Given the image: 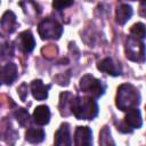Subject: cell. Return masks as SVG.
<instances>
[{
	"instance_id": "cell-1",
	"label": "cell",
	"mask_w": 146,
	"mask_h": 146,
	"mask_svg": "<svg viewBox=\"0 0 146 146\" xmlns=\"http://www.w3.org/2000/svg\"><path fill=\"white\" fill-rule=\"evenodd\" d=\"M140 103V95L138 90L130 83H124L117 88L116 106L121 111H129L135 108Z\"/></svg>"
},
{
	"instance_id": "cell-2",
	"label": "cell",
	"mask_w": 146,
	"mask_h": 146,
	"mask_svg": "<svg viewBox=\"0 0 146 146\" xmlns=\"http://www.w3.org/2000/svg\"><path fill=\"white\" fill-rule=\"evenodd\" d=\"M72 114L79 120H91L98 113L97 103L91 97H74L72 107Z\"/></svg>"
},
{
	"instance_id": "cell-18",
	"label": "cell",
	"mask_w": 146,
	"mask_h": 146,
	"mask_svg": "<svg viewBox=\"0 0 146 146\" xmlns=\"http://www.w3.org/2000/svg\"><path fill=\"white\" fill-rule=\"evenodd\" d=\"M99 146H115L111 131L107 127H104L99 132Z\"/></svg>"
},
{
	"instance_id": "cell-5",
	"label": "cell",
	"mask_w": 146,
	"mask_h": 146,
	"mask_svg": "<svg viewBox=\"0 0 146 146\" xmlns=\"http://www.w3.org/2000/svg\"><path fill=\"white\" fill-rule=\"evenodd\" d=\"M125 56L133 62L145 60V46L139 39L129 36L125 41Z\"/></svg>"
},
{
	"instance_id": "cell-12",
	"label": "cell",
	"mask_w": 146,
	"mask_h": 146,
	"mask_svg": "<svg viewBox=\"0 0 146 146\" xmlns=\"http://www.w3.org/2000/svg\"><path fill=\"white\" fill-rule=\"evenodd\" d=\"M50 86H46L43 84V82L41 80H33L31 83V91L32 95L35 99L38 100H43L48 97V90H49Z\"/></svg>"
},
{
	"instance_id": "cell-3",
	"label": "cell",
	"mask_w": 146,
	"mask_h": 146,
	"mask_svg": "<svg viewBox=\"0 0 146 146\" xmlns=\"http://www.w3.org/2000/svg\"><path fill=\"white\" fill-rule=\"evenodd\" d=\"M80 89L83 92L90 95L91 98H99L105 91V84H103L100 80L94 78L92 75L86 74L80 80Z\"/></svg>"
},
{
	"instance_id": "cell-11",
	"label": "cell",
	"mask_w": 146,
	"mask_h": 146,
	"mask_svg": "<svg viewBox=\"0 0 146 146\" xmlns=\"http://www.w3.org/2000/svg\"><path fill=\"white\" fill-rule=\"evenodd\" d=\"M124 123H125L129 128H131V129H138V128H140L141 124H143L140 111H139L137 107L129 110V111L127 112V114H125Z\"/></svg>"
},
{
	"instance_id": "cell-14",
	"label": "cell",
	"mask_w": 146,
	"mask_h": 146,
	"mask_svg": "<svg viewBox=\"0 0 146 146\" xmlns=\"http://www.w3.org/2000/svg\"><path fill=\"white\" fill-rule=\"evenodd\" d=\"M132 16V8L128 3H121L115 11V21L117 24L123 25Z\"/></svg>"
},
{
	"instance_id": "cell-8",
	"label": "cell",
	"mask_w": 146,
	"mask_h": 146,
	"mask_svg": "<svg viewBox=\"0 0 146 146\" xmlns=\"http://www.w3.org/2000/svg\"><path fill=\"white\" fill-rule=\"evenodd\" d=\"M18 46H19V49L25 54H29L34 49L35 41H34V38L30 31H24L19 34Z\"/></svg>"
},
{
	"instance_id": "cell-10",
	"label": "cell",
	"mask_w": 146,
	"mask_h": 146,
	"mask_svg": "<svg viewBox=\"0 0 146 146\" xmlns=\"http://www.w3.org/2000/svg\"><path fill=\"white\" fill-rule=\"evenodd\" d=\"M17 78V66L14 63H7L1 70V82L3 84H11Z\"/></svg>"
},
{
	"instance_id": "cell-13",
	"label": "cell",
	"mask_w": 146,
	"mask_h": 146,
	"mask_svg": "<svg viewBox=\"0 0 146 146\" xmlns=\"http://www.w3.org/2000/svg\"><path fill=\"white\" fill-rule=\"evenodd\" d=\"M50 120V111L46 105H40L35 107L33 112V121L39 125H44Z\"/></svg>"
},
{
	"instance_id": "cell-17",
	"label": "cell",
	"mask_w": 146,
	"mask_h": 146,
	"mask_svg": "<svg viewBox=\"0 0 146 146\" xmlns=\"http://www.w3.org/2000/svg\"><path fill=\"white\" fill-rule=\"evenodd\" d=\"M44 131L40 128H29L25 133V139L32 144H39L44 139Z\"/></svg>"
},
{
	"instance_id": "cell-21",
	"label": "cell",
	"mask_w": 146,
	"mask_h": 146,
	"mask_svg": "<svg viewBox=\"0 0 146 146\" xmlns=\"http://www.w3.org/2000/svg\"><path fill=\"white\" fill-rule=\"evenodd\" d=\"M71 5H73V1H54L52 2V7L56 8L57 10H62Z\"/></svg>"
},
{
	"instance_id": "cell-4",
	"label": "cell",
	"mask_w": 146,
	"mask_h": 146,
	"mask_svg": "<svg viewBox=\"0 0 146 146\" xmlns=\"http://www.w3.org/2000/svg\"><path fill=\"white\" fill-rule=\"evenodd\" d=\"M38 31H39V35L43 40L59 39V36L63 33V27L57 21L52 18H46L40 22L38 26Z\"/></svg>"
},
{
	"instance_id": "cell-16",
	"label": "cell",
	"mask_w": 146,
	"mask_h": 146,
	"mask_svg": "<svg viewBox=\"0 0 146 146\" xmlns=\"http://www.w3.org/2000/svg\"><path fill=\"white\" fill-rule=\"evenodd\" d=\"M17 23H16V16L13 11H6L2 15L1 18V27L7 33H13L16 30Z\"/></svg>"
},
{
	"instance_id": "cell-9",
	"label": "cell",
	"mask_w": 146,
	"mask_h": 146,
	"mask_svg": "<svg viewBox=\"0 0 146 146\" xmlns=\"http://www.w3.org/2000/svg\"><path fill=\"white\" fill-rule=\"evenodd\" d=\"M55 145L56 146H71L70 128L67 123H63L60 128L55 132Z\"/></svg>"
},
{
	"instance_id": "cell-7",
	"label": "cell",
	"mask_w": 146,
	"mask_h": 146,
	"mask_svg": "<svg viewBox=\"0 0 146 146\" xmlns=\"http://www.w3.org/2000/svg\"><path fill=\"white\" fill-rule=\"evenodd\" d=\"M98 70H100L102 72H105V73H107V74H110V75L116 76V75H120V74H121L122 67H121L120 63L114 62L113 58L106 57V58H104L102 62H99V64H98Z\"/></svg>"
},
{
	"instance_id": "cell-19",
	"label": "cell",
	"mask_w": 146,
	"mask_h": 146,
	"mask_svg": "<svg viewBox=\"0 0 146 146\" xmlns=\"http://www.w3.org/2000/svg\"><path fill=\"white\" fill-rule=\"evenodd\" d=\"M130 33H131V35H133V38L144 39V38H146V27L143 23H136L131 26Z\"/></svg>"
},
{
	"instance_id": "cell-6",
	"label": "cell",
	"mask_w": 146,
	"mask_h": 146,
	"mask_svg": "<svg viewBox=\"0 0 146 146\" xmlns=\"http://www.w3.org/2000/svg\"><path fill=\"white\" fill-rule=\"evenodd\" d=\"M75 146H92V132L88 127H78L74 132Z\"/></svg>"
},
{
	"instance_id": "cell-20",
	"label": "cell",
	"mask_w": 146,
	"mask_h": 146,
	"mask_svg": "<svg viewBox=\"0 0 146 146\" xmlns=\"http://www.w3.org/2000/svg\"><path fill=\"white\" fill-rule=\"evenodd\" d=\"M15 116H16L18 123L23 127L26 125V123L29 122V113L24 108H17L15 112Z\"/></svg>"
},
{
	"instance_id": "cell-15",
	"label": "cell",
	"mask_w": 146,
	"mask_h": 146,
	"mask_svg": "<svg viewBox=\"0 0 146 146\" xmlns=\"http://www.w3.org/2000/svg\"><path fill=\"white\" fill-rule=\"evenodd\" d=\"M74 95H72L68 91H64L60 94L59 97V111L63 115H68L72 113L71 107H72V103L74 99Z\"/></svg>"
}]
</instances>
